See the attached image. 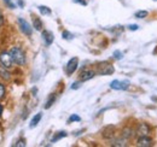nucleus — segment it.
<instances>
[{"mask_svg":"<svg viewBox=\"0 0 157 147\" xmlns=\"http://www.w3.org/2000/svg\"><path fill=\"white\" fill-rule=\"evenodd\" d=\"M1 111H2V107H1V105H0V116H1Z\"/></svg>","mask_w":157,"mask_h":147,"instance_id":"nucleus-30","label":"nucleus"},{"mask_svg":"<svg viewBox=\"0 0 157 147\" xmlns=\"http://www.w3.org/2000/svg\"><path fill=\"white\" fill-rule=\"evenodd\" d=\"M39 10L42 15H46V16L51 15V10H50L47 6H39Z\"/></svg>","mask_w":157,"mask_h":147,"instance_id":"nucleus-16","label":"nucleus"},{"mask_svg":"<svg viewBox=\"0 0 157 147\" xmlns=\"http://www.w3.org/2000/svg\"><path fill=\"white\" fill-rule=\"evenodd\" d=\"M9 53L11 55L13 62H15L16 64H18V65L25 64V62H27V59H25V53L23 52V50H21L20 47H12Z\"/></svg>","mask_w":157,"mask_h":147,"instance_id":"nucleus-1","label":"nucleus"},{"mask_svg":"<svg viewBox=\"0 0 157 147\" xmlns=\"http://www.w3.org/2000/svg\"><path fill=\"white\" fill-rule=\"evenodd\" d=\"M6 69H7V68H5L4 65L0 66V76H1L2 78H5V80H10V73H9Z\"/></svg>","mask_w":157,"mask_h":147,"instance_id":"nucleus-14","label":"nucleus"},{"mask_svg":"<svg viewBox=\"0 0 157 147\" xmlns=\"http://www.w3.org/2000/svg\"><path fill=\"white\" fill-rule=\"evenodd\" d=\"M13 146L15 147H24L25 146V141H24V140H18Z\"/></svg>","mask_w":157,"mask_h":147,"instance_id":"nucleus-21","label":"nucleus"},{"mask_svg":"<svg viewBox=\"0 0 157 147\" xmlns=\"http://www.w3.org/2000/svg\"><path fill=\"white\" fill-rule=\"evenodd\" d=\"M4 1H5V4H6V5H7L10 9H15V7H16V5H15V4H13L11 0H4Z\"/></svg>","mask_w":157,"mask_h":147,"instance_id":"nucleus-22","label":"nucleus"},{"mask_svg":"<svg viewBox=\"0 0 157 147\" xmlns=\"http://www.w3.org/2000/svg\"><path fill=\"white\" fill-rule=\"evenodd\" d=\"M65 136H67V133H65V131H59V133H57L56 136H53L52 142H57L58 140H60L62 138H65Z\"/></svg>","mask_w":157,"mask_h":147,"instance_id":"nucleus-15","label":"nucleus"},{"mask_svg":"<svg viewBox=\"0 0 157 147\" xmlns=\"http://www.w3.org/2000/svg\"><path fill=\"white\" fill-rule=\"evenodd\" d=\"M80 121H81V118L78 115H71L70 118H69V122H80Z\"/></svg>","mask_w":157,"mask_h":147,"instance_id":"nucleus-20","label":"nucleus"},{"mask_svg":"<svg viewBox=\"0 0 157 147\" xmlns=\"http://www.w3.org/2000/svg\"><path fill=\"white\" fill-rule=\"evenodd\" d=\"M147 15H149L147 11H138L137 13H136V17L139 19H141V18H145Z\"/></svg>","mask_w":157,"mask_h":147,"instance_id":"nucleus-19","label":"nucleus"},{"mask_svg":"<svg viewBox=\"0 0 157 147\" xmlns=\"http://www.w3.org/2000/svg\"><path fill=\"white\" fill-rule=\"evenodd\" d=\"M128 28H129V30H137L139 27H138L137 24H132V25H129Z\"/></svg>","mask_w":157,"mask_h":147,"instance_id":"nucleus-27","label":"nucleus"},{"mask_svg":"<svg viewBox=\"0 0 157 147\" xmlns=\"http://www.w3.org/2000/svg\"><path fill=\"white\" fill-rule=\"evenodd\" d=\"M129 81H118V80H115L110 83V87L113 89H117V91H124V89H128L129 87Z\"/></svg>","mask_w":157,"mask_h":147,"instance_id":"nucleus-3","label":"nucleus"},{"mask_svg":"<svg viewBox=\"0 0 157 147\" xmlns=\"http://www.w3.org/2000/svg\"><path fill=\"white\" fill-rule=\"evenodd\" d=\"M152 140L149 138V136H140L138 138L137 145L140 147H151L152 146Z\"/></svg>","mask_w":157,"mask_h":147,"instance_id":"nucleus-8","label":"nucleus"},{"mask_svg":"<svg viewBox=\"0 0 157 147\" xmlns=\"http://www.w3.org/2000/svg\"><path fill=\"white\" fill-rule=\"evenodd\" d=\"M55 100H56V94H51V95L48 96L46 104H45V109H50V107L52 106V104L55 103Z\"/></svg>","mask_w":157,"mask_h":147,"instance_id":"nucleus-13","label":"nucleus"},{"mask_svg":"<svg viewBox=\"0 0 157 147\" xmlns=\"http://www.w3.org/2000/svg\"><path fill=\"white\" fill-rule=\"evenodd\" d=\"M156 1H157V0H156Z\"/></svg>","mask_w":157,"mask_h":147,"instance_id":"nucleus-31","label":"nucleus"},{"mask_svg":"<svg viewBox=\"0 0 157 147\" xmlns=\"http://www.w3.org/2000/svg\"><path fill=\"white\" fill-rule=\"evenodd\" d=\"M131 136H132V130H131V129H124V130L122 131V138H123V139L128 140Z\"/></svg>","mask_w":157,"mask_h":147,"instance_id":"nucleus-17","label":"nucleus"},{"mask_svg":"<svg viewBox=\"0 0 157 147\" xmlns=\"http://www.w3.org/2000/svg\"><path fill=\"white\" fill-rule=\"evenodd\" d=\"M42 39H44L45 43L47 46H50L53 42V34L51 32H48V30H45V32H42Z\"/></svg>","mask_w":157,"mask_h":147,"instance_id":"nucleus-10","label":"nucleus"},{"mask_svg":"<svg viewBox=\"0 0 157 147\" xmlns=\"http://www.w3.org/2000/svg\"><path fill=\"white\" fill-rule=\"evenodd\" d=\"M0 63L1 65H4L5 68H11L12 66V63H13V59L10 53H6V52H1L0 53Z\"/></svg>","mask_w":157,"mask_h":147,"instance_id":"nucleus-4","label":"nucleus"},{"mask_svg":"<svg viewBox=\"0 0 157 147\" xmlns=\"http://www.w3.org/2000/svg\"><path fill=\"white\" fill-rule=\"evenodd\" d=\"M114 57H115L116 59H121V58L123 57V55H122L120 51H115V52H114Z\"/></svg>","mask_w":157,"mask_h":147,"instance_id":"nucleus-24","label":"nucleus"},{"mask_svg":"<svg viewBox=\"0 0 157 147\" xmlns=\"http://www.w3.org/2000/svg\"><path fill=\"white\" fill-rule=\"evenodd\" d=\"M4 95H5V88L2 85H0V99L4 98Z\"/></svg>","mask_w":157,"mask_h":147,"instance_id":"nucleus-25","label":"nucleus"},{"mask_svg":"<svg viewBox=\"0 0 157 147\" xmlns=\"http://www.w3.org/2000/svg\"><path fill=\"white\" fill-rule=\"evenodd\" d=\"M41 117H42V113L39 112V113H36L34 117H33V119H32V122H30V128H35L38 124H39L40 119H41Z\"/></svg>","mask_w":157,"mask_h":147,"instance_id":"nucleus-11","label":"nucleus"},{"mask_svg":"<svg viewBox=\"0 0 157 147\" xmlns=\"http://www.w3.org/2000/svg\"><path fill=\"white\" fill-rule=\"evenodd\" d=\"M2 22H4V18H2V16H1V13H0V25L2 24Z\"/></svg>","mask_w":157,"mask_h":147,"instance_id":"nucleus-29","label":"nucleus"},{"mask_svg":"<svg viewBox=\"0 0 157 147\" xmlns=\"http://www.w3.org/2000/svg\"><path fill=\"white\" fill-rule=\"evenodd\" d=\"M78 59L76 57H74V58H71L69 62H68V64H67V68H65V71L68 75H71V74H74V71L78 69Z\"/></svg>","mask_w":157,"mask_h":147,"instance_id":"nucleus-6","label":"nucleus"},{"mask_svg":"<svg viewBox=\"0 0 157 147\" xmlns=\"http://www.w3.org/2000/svg\"><path fill=\"white\" fill-rule=\"evenodd\" d=\"M18 24H20V28L21 30L23 32V34L30 36L32 35V27L29 25V23L23 18H18Z\"/></svg>","mask_w":157,"mask_h":147,"instance_id":"nucleus-7","label":"nucleus"},{"mask_svg":"<svg viewBox=\"0 0 157 147\" xmlns=\"http://www.w3.org/2000/svg\"><path fill=\"white\" fill-rule=\"evenodd\" d=\"M126 141H127L126 139H124V140H123V139H122V140H115V141H113L111 145H113V146H126Z\"/></svg>","mask_w":157,"mask_h":147,"instance_id":"nucleus-18","label":"nucleus"},{"mask_svg":"<svg viewBox=\"0 0 157 147\" xmlns=\"http://www.w3.org/2000/svg\"><path fill=\"white\" fill-rule=\"evenodd\" d=\"M63 37H64V39H67V40H70V39L73 37V35H71L69 32H67V30H65V32H63Z\"/></svg>","mask_w":157,"mask_h":147,"instance_id":"nucleus-23","label":"nucleus"},{"mask_svg":"<svg viewBox=\"0 0 157 147\" xmlns=\"http://www.w3.org/2000/svg\"><path fill=\"white\" fill-rule=\"evenodd\" d=\"M114 71H115L114 70V66L110 63H108V62L101 63L98 68L99 75H111V74H114Z\"/></svg>","mask_w":157,"mask_h":147,"instance_id":"nucleus-2","label":"nucleus"},{"mask_svg":"<svg viewBox=\"0 0 157 147\" xmlns=\"http://www.w3.org/2000/svg\"><path fill=\"white\" fill-rule=\"evenodd\" d=\"M33 25H34V28H35L36 30H41V29H42V22L40 21L39 17L33 16Z\"/></svg>","mask_w":157,"mask_h":147,"instance_id":"nucleus-12","label":"nucleus"},{"mask_svg":"<svg viewBox=\"0 0 157 147\" xmlns=\"http://www.w3.org/2000/svg\"><path fill=\"white\" fill-rule=\"evenodd\" d=\"M150 131H151V128L146 123H140L138 126L137 130H136V134H137L138 138H140V136H149Z\"/></svg>","mask_w":157,"mask_h":147,"instance_id":"nucleus-5","label":"nucleus"},{"mask_svg":"<svg viewBox=\"0 0 157 147\" xmlns=\"http://www.w3.org/2000/svg\"><path fill=\"white\" fill-rule=\"evenodd\" d=\"M78 87H80V82H75V83H73L71 89H78Z\"/></svg>","mask_w":157,"mask_h":147,"instance_id":"nucleus-26","label":"nucleus"},{"mask_svg":"<svg viewBox=\"0 0 157 147\" xmlns=\"http://www.w3.org/2000/svg\"><path fill=\"white\" fill-rule=\"evenodd\" d=\"M94 75H96V73H94L93 70H83V71H81V74H80V81H81V82L88 81V80H91Z\"/></svg>","mask_w":157,"mask_h":147,"instance_id":"nucleus-9","label":"nucleus"},{"mask_svg":"<svg viewBox=\"0 0 157 147\" xmlns=\"http://www.w3.org/2000/svg\"><path fill=\"white\" fill-rule=\"evenodd\" d=\"M74 1H76V2L81 4V5H87V1L86 0H74Z\"/></svg>","mask_w":157,"mask_h":147,"instance_id":"nucleus-28","label":"nucleus"}]
</instances>
